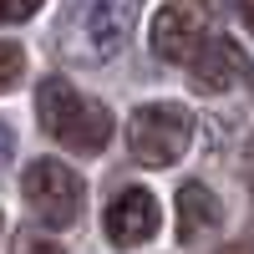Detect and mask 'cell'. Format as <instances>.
Wrapping results in <instances>:
<instances>
[{
	"label": "cell",
	"instance_id": "obj_7",
	"mask_svg": "<svg viewBox=\"0 0 254 254\" xmlns=\"http://www.w3.org/2000/svg\"><path fill=\"white\" fill-rule=\"evenodd\" d=\"M203 41V5L198 0H168L153 15V51L163 61H188Z\"/></svg>",
	"mask_w": 254,
	"mask_h": 254
},
{
	"label": "cell",
	"instance_id": "obj_1",
	"mask_svg": "<svg viewBox=\"0 0 254 254\" xmlns=\"http://www.w3.org/2000/svg\"><path fill=\"white\" fill-rule=\"evenodd\" d=\"M36 117H41V127H46L56 142H66L71 153H102V147L112 142V112L102 107V102L81 97L66 76H46L41 81Z\"/></svg>",
	"mask_w": 254,
	"mask_h": 254
},
{
	"label": "cell",
	"instance_id": "obj_6",
	"mask_svg": "<svg viewBox=\"0 0 254 254\" xmlns=\"http://www.w3.org/2000/svg\"><path fill=\"white\" fill-rule=\"evenodd\" d=\"M107 239L117 244V249H137V244H147L158 234V224H163V214H158V198L147 193V188H122V193L107 203Z\"/></svg>",
	"mask_w": 254,
	"mask_h": 254
},
{
	"label": "cell",
	"instance_id": "obj_4",
	"mask_svg": "<svg viewBox=\"0 0 254 254\" xmlns=\"http://www.w3.org/2000/svg\"><path fill=\"white\" fill-rule=\"evenodd\" d=\"M20 193H26L31 203V214L41 224H51V229H71L76 214H81V178L71 173L61 158H36L26 168V178H20Z\"/></svg>",
	"mask_w": 254,
	"mask_h": 254
},
{
	"label": "cell",
	"instance_id": "obj_12",
	"mask_svg": "<svg viewBox=\"0 0 254 254\" xmlns=\"http://www.w3.org/2000/svg\"><path fill=\"white\" fill-rule=\"evenodd\" d=\"M26 254H61L56 244H26Z\"/></svg>",
	"mask_w": 254,
	"mask_h": 254
},
{
	"label": "cell",
	"instance_id": "obj_13",
	"mask_svg": "<svg viewBox=\"0 0 254 254\" xmlns=\"http://www.w3.org/2000/svg\"><path fill=\"white\" fill-rule=\"evenodd\" d=\"M244 26L254 31V0H244Z\"/></svg>",
	"mask_w": 254,
	"mask_h": 254
},
{
	"label": "cell",
	"instance_id": "obj_3",
	"mask_svg": "<svg viewBox=\"0 0 254 254\" xmlns=\"http://www.w3.org/2000/svg\"><path fill=\"white\" fill-rule=\"evenodd\" d=\"M188 137H193V117L173 102H142L127 122V153L142 168H168L188 153Z\"/></svg>",
	"mask_w": 254,
	"mask_h": 254
},
{
	"label": "cell",
	"instance_id": "obj_5",
	"mask_svg": "<svg viewBox=\"0 0 254 254\" xmlns=\"http://www.w3.org/2000/svg\"><path fill=\"white\" fill-rule=\"evenodd\" d=\"M244 71H249V61H244V51H239V41H229V36H203L198 51L188 56L193 92H208V97L234 92L239 81H244Z\"/></svg>",
	"mask_w": 254,
	"mask_h": 254
},
{
	"label": "cell",
	"instance_id": "obj_10",
	"mask_svg": "<svg viewBox=\"0 0 254 254\" xmlns=\"http://www.w3.org/2000/svg\"><path fill=\"white\" fill-rule=\"evenodd\" d=\"M41 10V0H0V20H10V26H15V20H31Z\"/></svg>",
	"mask_w": 254,
	"mask_h": 254
},
{
	"label": "cell",
	"instance_id": "obj_2",
	"mask_svg": "<svg viewBox=\"0 0 254 254\" xmlns=\"http://www.w3.org/2000/svg\"><path fill=\"white\" fill-rule=\"evenodd\" d=\"M132 15H137V0H76L66 26V51L92 66L112 61L132 36Z\"/></svg>",
	"mask_w": 254,
	"mask_h": 254
},
{
	"label": "cell",
	"instance_id": "obj_9",
	"mask_svg": "<svg viewBox=\"0 0 254 254\" xmlns=\"http://www.w3.org/2000/svg\"><path fill=\"white\" fill-rule=\"evenodd\" d=\"M20 76H26V51L15 41H0V92H10Z\"/></svg>",
	"mask_w": 254,
	"mask_h": 254
},
{
	"label": "cell",
	"instance_id": "obj_14",
	"mask_svg": "<svg viewBox=\"0 0 254 254\" xmlns=\"http://www.w3.org/2000/svg\"><path fill=\"white\" fill-rule=\"evenodd\" d=\"M0 224H5V219H0Z\"/></svg>",
	"mask_w": 254,
	"mask_h": 254
},
{
	"label": "cell",
	"instance_id": "obj_11",
	"mask_svg": "<svg viewBox=\"0 0 254 254\" xmlns=\"http://www.w3.org/2000/svg\"><path fill=\"white\" fill-rule=\"evenodd\" d=\"M5 158H10V127L0 122V163H5Z\"/></svg>",
	"mask_w": 254,
	"mask_h": 254
},
{
	"label": "cell",
	"instance_id": "obj_8",
	"mask_svg": "<svg viewBox=\"0 0 254 254\" xmlns=\"http://www.w3.org/2000/svg\"><path fill=\"white\" fill-rule=\"evenodd\" d=\"M219 214H224V208H219V198L208 193L203 183H183V188H178V239H183V244L203 239L208 229L219 224Z\"/></svg>",
	"mask_w": 254,
	"mask_h": 254
}]
</instances>
